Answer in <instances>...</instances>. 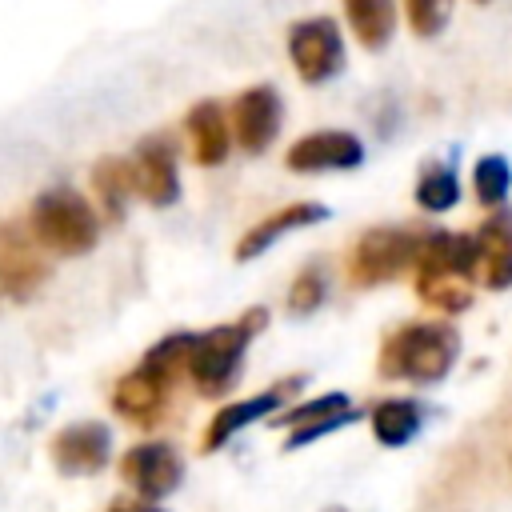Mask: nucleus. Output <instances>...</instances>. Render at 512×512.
<instances>
[{
  "mask_svg": "<svg viewBox=\"0 0 512 512\" xmlns=\"http://www.w3.org/2000/svg\"><path fill=\"white\" fill-rule=\"evenodd\" d=\"M172 388H176V380H168L164 372H156L148 364H136L132 372H124L112 384V412L136 428H156L172 404Z\"/></svg>",
  "mask_w": 512,
  "mask_h": 512,
  "instance_id": "obj_11",
  "label": "nucleus"
},
{
  "mask_svg": "<svg viewBox=\"0 0 512 512\" xmlns=\"http://www.w3.org/2000/svg\"><path fill=\"white\" fill-rule=\"evenodd\" d=\"M356 416L360 412H356L352 396H344V392H320V396H312V400H304L296 408H284L276 416V424L288 428L284 448H304V444H312L320 436H332L336 428L352 424Z\"/></svg>",
  "mask_w": 512,
  "mask_h": 512,
  "instance_id": "obj_14",
  "label": "nucleus"
},
{
  "mask_svg": "<svg viewBox=\"0 0 512 512\" xmlns=\"http://www.w3.org/2000/svg\"><path fill=\"white\" fill-rule=\"evenodd\" d=\"M284 164H288V172H300V176L348 172V168L364 164V144H360V136H352L344 128H320V132L292 140L284 152Z\"/></svg>",
  "mask_w": 512,
  "mask_h": 512,
  "instance_id": "obj_13",
  "label": "nucleus"
},
{
  "mask_svg": "<svg viewBox=\"0 0 512 512\" xmlns=\"http://www.w3.org/2000/svg\"><path fill=\"white\" fill-rule=\"evenodd\" d=\"M28 232L52 256H84L100 244V212L72 184H56L32 200Z\"/></svg>",
  "mask_w": 512,
  "mask_h": 512,
  "instance_id": "obj_3",
  "label": "nucleus"
},
{
  "mask_svg": "<svg viewBox=\"0 0 512 512\" xmlns=\"http://www.w3.org/2000/svg\"><path fill=\"white\" fill-rule=\"evenodd\" d=\"M324 300H328V276H324V268L304 264V268L292 276V284H288L284 308H288L292 316H312Z\"/></svg>",
  "mask_w": 512,
  "mask_h": 512,
  "instance_id": "obj_25",
  "label": "nucleus"
},
{
  "mask_svg": "<svg viewBox=\"0 0 512 512\" xmlns=\"http://www.w3.org/2000/svg\"><path fill=\"white\" fill-rule=\"evenodd\" d=\"M128 168H132V184H136V196L152 208H172L180 200V156H176V144L168 132H152L144 136L132 156H128Z\"/></svg>",
  "mask_w": 512,
  "mask_h": 512,
  "instance_id": "obj_6",
  "label": "nucleus"
},
{
  "mask_svg": "<svg viewBox=\"0 0 512 512\" xmlns=\"http://www.w3.org/2000/svg\"><path fill=\"white\" fill-rule=\"evenodd\" d=\"M412 272H432V276H460L476 284V244L472 232H428L420 236L416 264Z\"/></svg>",
  "mask_w": 512,
  "mask_h": 512,
  "instance_id": "obj_18",
  "label": "nucleus"
},
{
  "mask_svg": "<svg viewBox=\"0 0 512 512\" xmlns=\"http://www.w3.org/2000/svg\"><path fill=\"white\" fill-rule=\"evenodd\" d=\"M476 4H492V0H476Z\"/></svg>",
  "mask_w": 512,
  "mask_h": 512,
  "instance_id": "obj_29",
  "label": "nucleus"
},
{
  "mask_svg": "<svg viewBox=\"0 0 512 512\" xmlns=\"http://www.w3.org/2000/svg\"><path fill=\"white\" fill-rule=\"evenodd\" d=\"M508 188H512V164L500 152L480 156L476 168H472V196H476V204L480 208H500Z\"/></svg>",
  "mask_w": 512,
  "mask_h": 512,
  "instance_id": "obj_24",
  "label": "nucleus"
},
{
  "mask_svg": "<svg viewBox=\"0 0 512 512\" xmlns=\"http://www.w3.org/2000/svg\"><path fill=\"white\" fill-rule=\"evenodd\" d=\"M344 20L360 48L380 52L396 32V0H344Z\"/></svg>",
  "mask_w": 512,
  "mask_h": 512,
  "instance_id": "obj_21",
  "label": "nucleus"
},
{
  "mask_svg": "<svg viewBox=\"0 0 512 512\" xmlns=\"http://www.w3.org/2000/svg\"><path fill=\"white\" fill-rule=\"evenodd\" d=\"M264 324H268V308L256 304V308L240 312L236 320L216 324V328L192 336L184 376L192 380L196 396L220 400L224 392H232V384L240 380V368H244V352L264 332Z\"/></svg>",
  "mask_w": 512,
  "mask_h": 512,
  "instance_id": "obj_2",
  "label": "nucleus"
},
{
  "mask_svg": "<svg viewBox=\"0 0 512 512\" xmlns=\"http://www.w3.org/2000/svg\"><path fill=\"white\" fill-rule=\"evenodd\" d=\"M400 4H404L408 28L416 36H424V40L440 36L444 24H448V16H452V0H400Z\"/></svg>",
  "mask_w": 512,
  "mask_h": 512,
  "instance_id": "obj_26",
  "label": "nucleus"
},
{
  "mask_svg": "<svg viewBox=\"0 0 512 512\" xmlns=\"http://www.w3.org/2000/svg\"><path fill=\"white\" fill-rule=\"evenodd\" d=\"M324 216H328L324 204H316V200H292V204L268 212L264 220H256V224L236 240V260L248 264V260H256V256H264L280 236L300 232V228H308V224H320Z\"/></svg>",
  "mask_w": 512,
  "mask_h": 512,
  "instance_id": "obj_16",
  "label": "nucleus"
},
{
  "mask_svg": "<svg viewBox=\"0 0 512 512\" xmlns=\"http://www.w3.org/2000/svg\"><path fill=\"white\" fill-rule=\"evenodd\" d=\"M420 236L400 224H376L360 232V240L348 252V280L352 288H376L396 276H404L416 264Z\"/></svg>",
  "mask_w": 512,
  "mask_h": 512,
  "instance_id": "obj_4",
  "label": "nucleus"
},
{
  "mask_svg": "<svg viewBox=\"0 0 512 512\" xmlns=\"http://www.w3.org/2000/svg\"><path fill=\"white\" fill-rule=\"evenodd\" d=\"M92 192H96V208L104 220L120 224L128 216V204L136 196V184H132V168L124 156H100L92 164Z\"/></svg>",
  "mask_w": 512,
  "mask_h": 512,
  "instance_id": "obj_20",
  "label": "nucleus"
},
{
  "mask_svg": "<svg viewBox=\"0 0 512 512\" xmlns=\"http://www.w3.org/2000/svg\"><path fill=\"white\" fill-rule=\"evenodd\" d=\"M288 60L304 84H328L344 72V32L332 16H304L288 28Z\"/></svg>",
  "mask_w": 512,
  "mask_h": 512,
  "instance_id": "obj_5",
  "label": "nucleus"
},
{
  "mask_svg": "<svg viewBox=\"0 0 512 512\" xmlns=\"http://www.w3.org/2000/svg\"><path fill=\"white\" fill-rule=\"evenodd\" d=\"M416 204L424 208V212H448V208H456V200H460V180H456V172H452V164H428L420 176H416Z\"/></svg>",
  "mask_w": 512,
  "mask_h": 512,
  "instance_id": "obj_23",
  "label": "nucleus"
},
{
  "mask_svg": "<svg viewBox=\"0 0 512 512\" xmlns=\"http://www.w3.org/2000/svg\"><path fill=\"white\" fill-rule=\"evenodd\" d=\"M48 452L64 476H96L112 460V428L104 420H72L52 436Z\"/></svg>",
  "mask_w": 512,
  "mask_h": 512,
  "instance_id": "obj_12",
  "label": "nucleus"
},
{
  "mask_svg": "<svg viewBox=\"0 0 512 512\" xmlns=\"http://www.w3.org/2000/svg\"><path fill=\"white\" fill-rule=\"evenodd\" d=\"M476 244V280L488 292L512 288V212L492 208V216L472 232Z\"/></svg>",
  "mask_w": 512,
  "mask_h": 512,
  "instance_id": "obj_15",
  "label": "nucleus"
},
{
  "mask_svg": "<svg viewBox=\"0 0 512 512\" xmlns=\"http://www.w3.org/2000/svg\"><path fill=\"white\" fill-rule=\"evenodd\" d=\"M368 424H372V436L376 444L384 448H404L416 440L420 424H424V408L408 396H384L368 408Z\"/></svg>",
  "mask_w": 512,
  "mask_h": 512,
  "instance_id": "obj_19",
  "label": "nucleus"
},
{
  "mask_svg": "<svg viewBox=\"0 0 512 512\" xmlns=\"http://www.w3.org/2000/svg\"><path fill=\"white\" fill-rule=\"evenodd\" d=\"M120 480L140 496L160 504L184 480V460L168 440H140L120 456Z\"/></svg>",
  "mask_w": 512,
  "mask_h": 512,
  "instance_id": "obj_8",
  "label": "nucleus"
},
{
  "mask_svg": "<svg viewBox=\"0 0 512 512\" xmlns=\"http://www.w3.org/2000/svg\"><path fill=\"white\" fill-rule=\"evenodd\" d=\"M184 136L192 148V160L200 168H216L228 160L232 152V128H228V112L220 100H200L188 108L184 116Z\"/></svg>",
  "mask_w": 512,
  "mask_h": 512,
  "instance_id": "obj_17",
  "label": "nucleus"
},
{
  "mask_svg": "<svg viewBox=\"0 0 512 512\" xmlns=\"http://www.w3.org/2000/svg\"><path fill=\"white\" fill-rule=\"evenodd\" d=\"M412 292L420 296L424 308H432L440 316H460L472 304V280H460V276L412 272Z\"/></svg>",
  "mask_w": 512,
  "mask_h": 512,
  "instance_id": "obj_22",
  "label": "nucleus"
},
{
  "mask_svg": "<svg viewBox=\"0 0 512 512\" xmlns=\"http://www.w3.org/2000/svg\"><path fill=\"white\" fill-rule=\"evenodd\" d=\"M280 124H284V100H280V92L272 84L244 88L236 96V104H232V116H228L232 140L248 156L268 152L276 144V136H280Z\"/></svg>",
  "mask_w": 512,
  "mask_h": 512,
  "instance_id": "obj_10",
  "label": "nucleus"
},
{
  "mask_svg": "<svg viewBox=\"0 0 512 512\" xmlns=\"http://www.w3.org/2000/svg\"><path fill=\"white\" fill-rule=\"evenodd\" d=\"M52 276L44 248L32 240L28 224L0 220V292L12 300H32Z\"/></svg>",
  "mask_w": 512,
  "mask_h": 512,
  "instance_id": "obj_7",
  "label": "nucleus"
},
{
  "mask_svg": "<svg viewBox=\"0 0 512 512\" xmlns=\"http://www.w3.org/2000/svg\"><path fill=\"white\" fill-rule=\"evenodd\" d=\"M104 512H168V508H160V504H152V500L132 496V500H112Z\"/></svg>",
  "mask_w": 512,
  "mask_h": 512,
  "instance_id": "obj_27",
  "label": "nucleus"
},
{
  "mask_svg": "<svg viewBox=\"0 0 512 512\" xmlns=\"http://www.w3.org/2000/svg\"><path fill=\"white\" fill-rule=\"evenodd\" d=\"M324 512H348V508H340V504H332V508H324Z\"/></svg>",
  "mask_w": 512,
  "mask_h": 512,
  "instance_id": "obj_28",
  "label": "nucleus"
},
{
  "mask_svg": "<svg viewBox=\"0 0 512 512\" xmlns=\"http://www.w3.org/2000/svg\"><path fill=\"white\" fill-rule=\"evenodd\" d=\"M460 360V332L448 320H412L380 340L376 372L384 380L440 384Z\"/></svg>",
  "mask_w": 512,
  "mask_h": 512,
  "instance_id": "obj_1",
  "label": "nucleus"
},
{
  "mask_svg": "<svg viewBox=\"0 0 512 512\" xmlns=\"http://www.w3.org/2000/svg\"><path fill=\"white\" fill-rule=\"evenodd\" d=\"M300 384H304V376H288V380H276L272 388H264V392H256V396L228 400L224 408H216V412H212V420L204 424L200 452H220V448H224L232 436H240L248 424L276 416V412L288 404V396H292Z\"/></svg>",
  "mask_w": 512,
  "mask_h": 512,
  "instance_id": "obj_9",
  "label": "nucleus"
}]
</instances>
